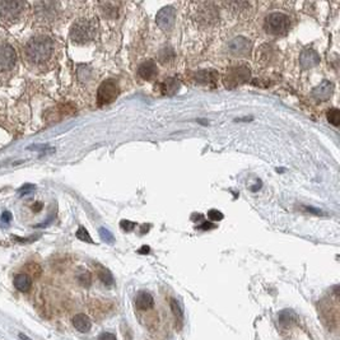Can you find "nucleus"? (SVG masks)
<instances>
[{"label":"nucleus","instance_id":"33","mask_svg":"<svg viewBox=\"0 0 340 340\" xmlns=\"http://www.w3.org/2000/svg\"><path fill=\"white\" fill-rule=\"evenodd\" d=\"M148 251H149V249H148V248H147V246H144V248H143V249H142V250H140V251H139V253H148Z\"/></svg>","mask_w":340,"mask_h":340},{"label":"nucleus","instance_id":"32","mask_svg":"<svg viewBox=\"0 0 340 340\" xmlns=\"http://www.w3.org/2000/svg\"><path fill=\"white\" fill-rule=\"evenodd\" d=\"M40 209H42V204L41 203H37V206H34V210H40Z\"/></svg>","mask_w":340,"mask_h":340},{"label":"nucleus","instance_id":"12","mask_svg":"<svg viewBox=\"0 0 340 340\" xmlns=\"http://www.w3.org/2000/svg\"><path fill=\"white\" fill-rule=\"evenodd\" d=\"M134 303L138 310L145 311V310H150L153 306H154V298H153V296L149 293V292L142 291L135 296Z\"/></svg>","mask_w":340,"mask_h":340},{"label":"nucleus","instance_id":"1","mask_svg":"<svg viewBox=\"0 0 340 340\" xmlns=\"http://www.w3.org/2000/svg\"><path fill=\"white\" fill-rule=\"evenodd\" d=\"M54 42L47 36H36L26 45V56L34 64H41L51 57Z\"/></svg>","mask_w":340,"mask_h":340},{"label":"nucleus","instance_id":"29","mask_svg":"<svg viewBox=\"0 0 340 340\" xmlns=\"http://www.w3.org/2000/svg\"><path fill=\"white\" fill-rule=\"evenodd\" d=\"M98 340H116V336L111 332H102V334L98 336Z\"/></svg>","mask_w":340,"mask_h":340},{"label":"nucleus","instance_id":"6","mask_svg":"<svg viewBox=\"0 0 340 340\" xmlns=\"http://www.w3.org/2000/svg\"><path fill=\"white\" fill-rule=\"evenodd\" d=\"M176 21V11L173 7H165L161 9L156 16V22L157 26L162 29L163 32H168L173 28Z\"/></svg>","mask_w":340,"mask_h":340},{"label":"nucleus","instance_id":"18","mask_svg":"<svg viewBox=\"0 0 340 340\" xmlns=\"http://www.w3.org/2000/svg\"><path fill=\"white\" fill-rule=\"evenodd\" d=\"M196 79L200 80V83L215 82L217 74L213 72V70H203V72L196 74Z\"/></svg>","mask_w":340,"mask_h":340},{"label":"nucleus","instance_id":"21","mask_svg":"<svg viewBox=\"0 0 340 340\" xmlns=\"http://www.w3.org/2000/svg\"><path fill=\"white\" fill-rule=\"evenodd\" d=\"M158 57H160V61L162 63V64L166 65L167 63H171L173 59H175V54H173V50L167 49V47H166V49L161 50L160 56Z\"/></svg>","mask_w":340,"mask_h":340},{"label":"nucleus","instance_id":"9","mask_svg":"<svg viewBox=\"0 0 340 340\" xmlns=\"http://www.w3.org/2000/svg\"><path fill=\"white\" fill-rule=\"evenodd\" d=\"M227 50L233 56H246L251 50V42L245 37H236L227 45Z\"/></svg>","mask_w":340,"mask_h":340},{"label":"nucleus","instance_id":"24","mask_svg":"<svg viewBox=\"0 0 340 340\" xmlns=\"http://www.w3.org/2000/svg\"><path fill=\"white\" fill-rule=\"evenodd\" d=\"M100 235H101V238H102V240L105 241V242H107V243H112L113 240H115V238H113V236H112V233H111L110 231L106 230V228H101Z\"/></svg>","mask_w":340,"mask_h":340},{"label":"nucleus","instance_id":"11","mask_svg":"<svg viewBox=\"0 0 340 340\" xmlns=\"http://www.w3.org/2000/svg\"><path fill=\"white\" fill-rule=\"evenodd\" d=\"M332 89H334L332 83L329 82V80H324L312 90V96L319 101H326L331 97Z\"/></svg>","mask_w":340,"mask_h":340},{"label":"nucleus","instance_id":"2","mask_svg":"<svg viewBox=\"0 0 340 340\" xmlns=\"http://www.w3.org/2000/svg\"><path fill=\"white\" fill-rule=\"evenodd\" d=\"M97 23L93 19H79L70 28V39L75 44H87L95 40Z\"/></svg>","mask_w":340,"mask_h":340},{"label":"nucleus","instance_id":"22","mask_svg":"<svg viewBox=\"0 0 340 340\" xmlns=\"http://www.w3.org/2000/svg\"><path fill=\"white\" fill-rule=\"evenodd\" d=\"M98 278H100L101 282H102L103 284H106V286H111V284H113V278L107 269L105 268L100 269V271H98Z\"/></svg>","mask_w":340,"mask_h":340},{"label":"nucleus","instance_id":"27","mask_svg":"<svg viewBox=\"0 0 340 340\" xmlns=\"http://www.w3.org/2000/svg\"><path fill=\"white\" fill-rule=\"evenodd\" d=\"M79 282H80V284H82V286H84V287H89L90 286V275L88 273H84V274H82V275L79 276Z\"/></svg>","mask_w":340,"mask_h":340},{"label":"nucleus","instance_id":"8","mask_svg":"<svg viewBox=\"0 0 340 340\" xmlns=\"http://www.w3.org/2000/svg\"><path fill=\"white\" fill-rule=\"evenodd\" d=\"M23 2H0V17L4 21H14L23 9Z\"/></svg>","mask_w":340,"mask_h":340},{"label":"nucleus","instance_id":"20","mask_svg":"<svg viewBox=\"0 0 340 340\" xmlns=\"http://www.w3.org/2000/svg\"><path fill=\"white\" fill-rule=\"evenodd\" d=\"M327 121L330 122V124H332L334 127H337L340 122V111L337 110V108H330L329 111H327Z\"/></svg>","mask_w":340,"mask_h":340},{"label":"nucleus","instance_id":"13","mask_svg":"<svg viewBox=\"0 0 340 340\" xmlns=\"http://www.w3.org/2000/svg\"><path fill=\"white\" fill-rule=\"evenodd\" d=\"M55 3H46V2H42V3H36L35 4V11L36 14L41 19H52L55 13Z\"/></svg>","mask_w":340,"mask_h":340},{"label":"nucleus","instance_id":"17","mask_svg":"<svg viewBox=\"0 0 340 340\" xmlns=\"http://www.w3.org/2000/svg\"><path fill=\"white\" fill-rule=\"evenodd\" d=\"M178 88H180V83L177 79H173V78H168L161 84V89L165 95H175Z\"/></svg>","mask_w":340,"mask_h":340},{"label":"nucleus","instance_id":"19","mask_svg":"<svg viewBox=\"0 0 340 340\" xmlns=\"http://www.w3.org/2000/svg\"><path fill=\"white\" fill-rule=\"evenodd\" d=\"M170 306H171V310H172L173 316L176 317V320H178V321H182V320H183V311H182V308H181L180 303L177 302V299H175V298L171 299Z\"/></svg>","mask_w":340,"mask_h":340},{"label":"nucleus","instance_id":"5","mask_svg":"<svg viewBox=\"0 0 340 340\" xmlns=\"http://www.w3.org/2000/svg\"><path fill=\"white\" fill-rule=\"evenodd\" d=\"M119 96V85L115 80H105L102 84L100 85L97 92V102L100 106L108 105V103L113 102Z\"/></svg>","mask_w":340,"mask_h":340},{"label":"nucleus","instance_id":"26","mask_svg":"<svg viewBox=\"0 0 340 340\" xmlns=\"http://www.w3.org/2000/svg\"><path fill=\"white\" fill-rule=\"evenodd\" d=\"M208 217L211 221H221V219H223V214L218 210H214V209L213 210H209Z\"/></svg>","mask_w":340,"mask_h":340},{"label":"nucleus","instance_id":"31","mask_svg":"<svg viewBox=\"0 0 340 340\" xmlns=\"http://www.w3.org/2000/svg\"><path fill=\"white\" fill-rule=\"evenodd\" d=\"M18 336H19V339H21V340H32V339H29V337L27 336L26 334H23V332H19Z\"/></svg>","mask_w":340,"mask_h":340},{"label":"nucleus","instance_id":"23","mask_svg":"<svg viewBox=\"0 0 340 340\" xmlns=\"http://www.w3.org/2000/svg\"><path fill=\"white\" fill-rule=\"evenodd\" d=\"M77 237L79 238L80 241H84V242H88V243H93V240L90 238L89 233H88V231L85 230L84 227H80L79 230L77 231Z\"/></svg>","mask_w":340,"mask_h":340},{"label":"nucleus","instance_id":"7","mask_svg":"<svg viewBox=\"0 0 340 340\" xmlns=\"http://www.w3.org/2000/svg\"><path fill=\"white\" fill-rule=\"evenodd\" d=\"M17 61V54L13 46L2 42L0 44V72H7L14 67Z\"/></svg>","mask_w":340,"mask_h":340},{"label":"nucleus","instance_id":"4","mask_svg":"<svg viewBox=\"0 0 340 340\" xmlns=\"http://www.w3.org/2000/svg\"><path fill=\"white\" fill-rule=\"evenodd\" d=\"M250 77V69L245 67V65L232 67L227 70L226 75H224V84H226L227 88H235L237 85L249 82Z\"/></svg>","mask_w":340,"mask_h":340},{"label":"nucleus","instance_id":"15","mask_svg":"<svg viewBox=\"0 0 340 340\" xmlns=\"http://www.w3.org/2000/svg\"><path fill=\"white\" fill-rule=\"evenodd\" d=\"M73 326L79 332H88L92 327V321L84 314H78L73 317Z\"/></svg>","mask_w":340,"mask_h":340},{"label":"nucleus","instance_id":"25","mask_svg":"<svg viewBox=\"0 0 340 340\" xmlns=\"http://www.w3.org/2000/svg\"><path fill=\"white\" fill-rule=\"evenodd\" d=\"M36 190V186L31 185V183H26V185L22 186L21 189L18 190L19 195H27V194H31L32 191Z\"/></svg>","mask_w":340,"mask_h":340},{"label":"nucleus","instance_id":"30","mask_svg":"<svg viewBox=\"0 0 340 340\" xmlns=\"http://www.w3.org/2000/svg\"><path fill=\"white\" fill-rule=\"evenodd\" d=\"M2 222H4V223H9V222L12 221V213H9V211H4L3 214H2Z\"/></svg>","mask_w":340,"mask_h":340},{"label":"nucleus","instance_id":"28","mask_svg":"<svg viewBox=\"0 0 340 340\" xmlns=\"http://www.w3.org/2000/svg\"><path fill=\"white\" fill-rule=\"evenodd\" d=\"M121 227L124 231L130 232V231H133L135 228V223H133V222L130 221H121Z\"/></svg>","mask_w":340,"mask_h":340},{"label":"nucleus","instance_id":"3","mask_svg":"<svg viewBox=\"0 0 340 340\" xmlns=\"http://www.w3.org/2000/svg\"><path fill=\"white\" fill-rule=\"evenodd\" d=\"M265 31L275 36H284L291 28V19L283 13H271L265 18Z\"/></svg>","mask_w":340,"mask_h":340},{"label":"nucleus","instance_id":"10","mask_svg":"<svg viewBox=\"0 0 340 340\" xmlns=\"http://www.w3.org/2000/svg\"><path fill=\"white\" fill-rule=\"evenodd\" d=\"M138 74L142 79L144 80H152L157 77L158 74V68L153 60H147L143 64H140V67L138 68Z\"/></svg>","mask_w":340,"mask_h":340},{"label":"nucleus","instance_id":"16","mask_svg":"<svg viewBox=\"0 0 340 340\" xmlns=\"http://www.w3.org/2000/svg\"><path fill=\"white\" fill-rule=\"evenodd\" d=\"M14 287L21 292H28L32 286V279L27 274H18L14 276Z\"/></svg>","mask_w":340,"mask_h":340},{"label":"nucleus","instance_id":"14","mask_svg":"<svg viewBox=\"0 0 340 340\" xmlns=\"http://www.w3.org/2000/svg\"><path fill=\"white\" fill-rule=\"evenodd\" d=\"M299 60H301V65L304 69H310V68H314L319 64L320 56L314 50H304L301 54Z\"/></svg>","mask_w":340,"mask_h":340}]
</instances>
